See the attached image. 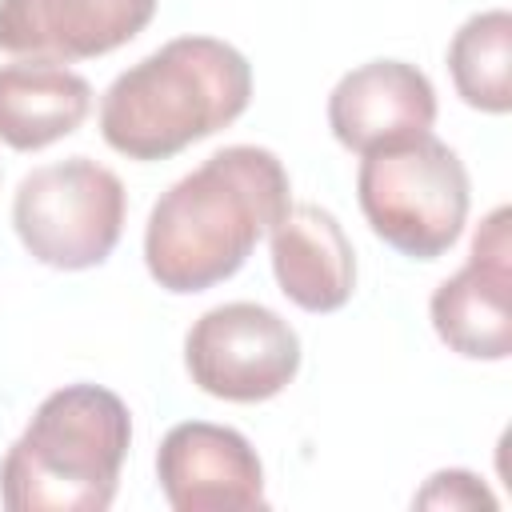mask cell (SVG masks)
<instances>
[{
	"label": "cell",
	"instance_id": "cell-9",
	"mask_svg": "<svg viewBox=\"0 0 512 512\" xmlns=\"http://www.w3.org/2000/svg\"><path fill=\"white\" fill-rule=\"evenodd\" d=\"M152 12L156 0H0V48L72 64L128 44Z\"/></svg>",
	"mask_w": 512,
	"mask_h": 512
},
{
	"label": "cell",
	"instance_id": "cell-1",
	"mask_svg": "<svg viewBox=\"0 0 512 512\" xmlns=\"http://www.w3.org/2000/svg\"><path fill=\"white\" fill-rule=\"evenodd\" d=\"M288 172L276 152L232 144L180 176L144 228L148 276L176 296L236 276L248 252L288 212Z\"/></svg>",
	"mask_w": 512,
	"mask_h": 512
},
{
	"label": "cell",
	"instance_id": "cell-10",
	"mask_svg": "<svg viewBox=\"0 0 512 512\" xmlns=\"http://www.w3.org/2000/svg\"><path fill=\"white\" fill-rule=\"evenodd\" d=\"M436 88L404 60H368L340 76L328 96V128L348 152L388 148L432 132Z\"/></svg>",
	"mask_w": 512,
	"mask_h": 512
},
{
	"label": "cell",
	"instance_id": "cell-3",
	"mask_svg": "<svg viewBox=\"0 0 512 512\" xmlns=\"http://www.w3.org/2000/svg\"><path fill=\"white\" fill-rule=\"evenodd\" d=\"M132 444L128 404L100 384H68L40 400L0 460L8 512H104Z\"/></svg>",
	"mask_w": 512,
	"mask_h": 512
},
{
	"label": "cell",
	"instance_id": "cell-13",
	"mask_svg": "<svg viewBox=\"0 0 512 512\" xmlns=\"http://www.w3.org/2000/svg\"><path fill=\"white\" fill-rule=\"evenodd\" d=\"M448 72L468 108L504 116L512 108V16L504 8L468 16L448 44Z\"/></svg>",
	"mask_w": 512,
	"mask_h": 512
},
{
	"label": "cell",
	"instance_id": "cell-2",
	"mask_svg": "<svg viewBox=\"0 0 512 512\" xmlns=\"http://www.w3.org/2000/svg\"><path fill=\"white\" fill-rule=\"evenodd\" d=\"M252 100V64L216 36H176L100 100V136L128 160H168L228 128Z\"/></svg>",
	"mask_w": 512,
	"mask_h": 512
},
{
	"label": "cell",
	"instance_id": "cell-4",
	"mask_svg": "<svg viewBox=\"0 0 512 512\" xmlns=\"http://www.w3.org/2000/svg\"><path fill=\"white\" fill-rule=\"evenodd\" d=\"M356 196L372 232L412 260L444 256L460 240L472 204L464 160L432 132L364 152Z\"/></svg>",
	"mask_w": 512,
	"mask_h": 512
},
{
	"label": "cell",
	"instance_id": "cell-11",
	"mask_svg": "<svg viewBox=\"0 0 512 512\" xmlns=\"http://www.w3.org/2000/svg\"><path fill=\"white\" fill-rule=\"evenodd\" d=\"M272 272L304 312H336L356 288V252L340 220L320 204H288L272 224Z\"/></svg>",
	"mask_w": 512,
	"mask_h": 512
},
{
	"label": "cell",
	"instance_id": "cell-7",
	"mask_svg": "<svg viewBox=\"0 0 512 512\" xmlns=\"http://www.w3.org/2000/svg\"><path fill=\"white\" fill-rule=\"evenodd\" d=\"M436 336L468 360H508L512 352V212L492 208L472 236L456 276L432 292Z\"/></svg>",
	"mask_w": 512,
	"mask_h": 512
},
{
	"label": "cell",
	"instance_id": "cell-12",
	"mask_svg": "<svg viewBox=\"0 0 512 512\" xmlns=\"http://www.w3.org/2000/svg\"><path fill=\"white\" fill-rule=\"evenodd\" d=\"M92 112V88L80 72L52 60H16L0 68V140L16 152H40L72 136Z\"/></svg>",
	"mask_w": 512,
	"mask_h": 512
},
{
	"label": "cell",
	"instance_id": "cell-8",
	"mask_svg": "<svg viewBox=\"0 0 512 512\" xmlns=\"http://www.w3.org/2000/svg\"><path fill=\"white\" fill-rule=\"evenodd\" d=\"M156 476L176 512L264 508V468L256 448L224 424L184 420L156 448Z\"/></svg>",
	"mask_w": 512,
	"mask_h": 512
},
{
	"label": "cell",
	"instance_id": "cell-6",
	"mask_svg": "<svg viewBox=\"0 0 512 512\" xmlns=\"http://www.w3.org/2000/svg\"><path fill=\"white\" fill-rule=\"evenodd\" d=\"M184 368L192 384L216 400L260 404L280 396L300 372L296 328L252 300L208 308L184 336Z\"/></svg>",
	"mask_w": 512,
	"mask_h": 512
},
{
	"label": "cell",
	"instance_id": "cell-14",
	"mask_svg": "<svg viewBox=\"0 0 512 512\" xmlns=\"http://www.w3.org/2000/svg\"><path fill=\"white\" fill-rule=\"evenodd\" d=\"M416 508H496V496L480 484V476L464 468L436 472L412 500Z\"/></svg>",
	"mask_w": 512,
	"mask_h": 512
},
{
	"label": "cell",
	"instance_id": "cell-5",
	"mask_svg": "<svg viewBox=\"0 0 512 512\" xmlns=\"http://www.w3.org/2000/svg\"><path fill=\"white\" fill-rule=\"evenodd\" d=\"M124 184L112 168L68 156L32 168L12 200L20 244L48 268L80 272L112 256L124 232Z\"/></svg>",
	"mask_w": 512,
	"mask_h": 512
}]
</instances>
